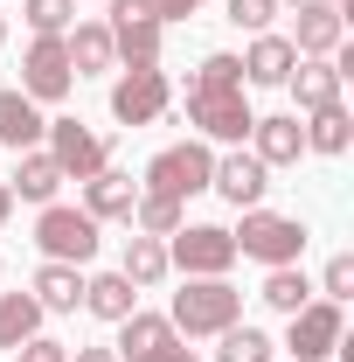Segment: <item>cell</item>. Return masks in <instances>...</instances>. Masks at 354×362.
<instances>
[{
	"label": "cell",
	"mask_w": 354,
	"mask_h": 362,
	"mask_svg": "<svg viewBox=\"0 0 354 362\" xmlns=\"http://www.w3.org/2000/svg\"><path fill=\"white\" fill-rule=\"evenodd\" d=\"M188 126L202 139H222V146H243V139H250L257 112H250V98H243V63H236L229 49H209L202 70L188 77Z\"/></svg>",
	"instance_id": "1"
},
{
	"label": "cell",
	"mask_w": 354,
	"mask_h": 362,
	"mask_svg": "<svg viewBox=\"0 0 354 362\" xmlns=\"http://www.w3.org/2000/svg\"><path fill=\"white\" fill-rule=\"evenodd\" d=\"M236 237V258H257V265H299L306 258V237L312 230L299 223V216H278V209H243V223L229 230Z\"/></svg>",
	"instance_id": "2"
},
{
	"label": "cell",
	"mask_w": 354,
	"mask_h": 362,
	"mask_svg": "<svg viewBox=\"0 0 354 362\" xmlns=\"http://www.w3.org/2000/svg\"><path fill=\"white\" fill-rule=\"evenodd\" d=\"M167 320H174V334H222L229 320H243V293L229 279H188L167 307Z\"/></svg>",
	"instance_id": "3"
},
{
	"label": "cell",
	"mask_w": 354,
	"mask_h": 362,
	"mask_svg": "<svg viewBox=\"0 0 354 362\" xmlns=\"http://www.w3.org/2000/svg\"><path fill=\"white\" fill-rule=\"evenodd\" d=\"M209 175H216V153H209V139H181V146H160L153 160H146V195H174V202H188V195H202L209 188Z\"/></svg>",
	"instance_id": "4"
},
{
	"label": "cell",
	"mask_w": 354,
	"mask_h": 362,
	"mask_svg": "<svg viewBox=\"0 0 354 362\" xmlns=\"http://www.w3.org/2000/svg\"><path fill=\"white\" fill-rule=\"evenodd\" d=\"M229 265H236V237L222 223H181L167 237V272L181 279H229Z\"/></svg>",
	"instance_id": "5"
},
{
	"label": "cell",
	"mask_w": 354,
	"mask_h": 362,
	"mask_svg": "<svg viewBox=\"0 0 354 362\" xmlns=\"http://www.w3.org/2000/svg\"><path fill=\"white\" fill-rule=\"evenodd\" d=\"M35 244H42V258H56V265H90L97 258V216L90 209H70V202H42Z\"/></svg>",
	"instance_id": "6"
},
{
	"label": "cell",
	"mask_w": 354,
	"mask_h": 362,
	"mask_svg": "<svg viewBox=\"0 0 354 362\" xmlns=\"http://www.w3.org/2000/svg\"><path fill=\"white\" fill-rule=\"evenodd\" d=\"M111 56L126 63V70H146V63H160V35H167V21L153 14V0H111Z\"/></svg>",
	"instance_id": "7"
},
{
	"label": "cell",
	"mask_w": 354,
	"mask_h": 362,
	"mask_svg": "<svg viewBox=\"0 0 354 362\" xmlns=\"http://www.w3.org/2000/svg\"><path fill=\"white\" fill-rule=\"evenodd\" d=\"M49 160H56V168H63V181H90L97 175V168H111V139L104 133H90L84 119H49Z\"/></svg>",
	"instance_id": "8"
},
{
	"label": "cell",
	"mask_w": 354,
	"mask_h": 362,
	"mask_svg": "<svg viewBox=\"0 0 354 362\" xmlns=\"http://www.w3.org/2000/svg\"><path fill=\"white\" fill-rule=\"evenodd\" d=\"M35 105H63L70 90H77V70H70V49H63V35H35L28 42V56H21V84Z\"/></svg>",
	"instance_id": "9"
},
{
	"label": "cell",
	"mask_w": 354,
	"mask_h": 362,
	"mask_svg": "<svg viewBox=\"0 0 354 362\" xmlns=\"http://www.w3.org/2000/svg\"><path fill=\"white\" fill-rule=\"evenodd\" d=\"M292 327H285V356L292 362H326L334 349H341V307L334 300H306L299 314H285Z\"/></svg>",
	"instance_id": "10"
},
{
	"label": "cell",
	"mask_w": 354,
	"mask_h": 362,
	"mask_svg": "<svg viewBox=\"0 0 354 362\" xmlns=\"http://www.w3.org/2000/svg\"><path fill=\"white\" fill-rule=\"evenodd\" d=\"M167 98H174V90H167V70H160V63L126 70V77L111 84V119H118V126H153V119L167 112Z\"/></svg>",
	"instance_id": "11"
},
{
	"label": "cell",
	"mask_w": 354,
	"mask_h": 362,
	"mask_svg": "<svg viewBox=\"0 0 354 362\" xmlns=\"http://www.w3.org/2000/svg\"><path fill=\"white\" fill-rule=\"evenodd\" d=\"M118 362H174L181 356V334L167 314H126L118 320Z\"/></svg>",
	"instance_id": "12"
},
{
	"label": "cell",
	"mask_w": 354,
	"mask_h": 362,
	"mask_svg": "<svg viewBox=\"0 0 354 362\" xmlns=\"http://www.w3.org/2000/svg\"><path fill=\"white\" fill-rule=\"evenodd\" d=\"M209 188H216L229 209H257V202H264V188H271V168L257 160V153L229 146V153L216 160V175H209Z\"/></svg>",
	"instance_id": "13"
},
{
	"label": "cell",
	"mask_w": 354,
	"mask_h": 362,
	"mask_svg": "<svg viewBox=\"0 0 354 362\" xmlns=\"http://www.w3.org/2000/svg\"><path fill=\"white\" fill-rule=\"evenodd\" d=\"M348 42V0H299V35L292 49L299 56H334Z\"/></svg>",
	"instance_id": "14"
},
{
	"label": "cell",
	"mask_w": 354,
	"mask_h": 362,
	"mask_svg": "<svg viewBox=\"0 0 354 362\" xmlns=\"http://www.w3.org/2000/svg\"><path fill=\"white\" fill-rule=\"evenodd\" d=\"M250 153L264 160V168H292L299 153H306V126H299V112H271L250 126Z\"/></svg>",
	"instance_id": "15"
},
{
	"label": "cell",
	"mask_w": 354,
	"mask_h": 362,
	"mask_svg": "<svg viewBox=\"0 0 354 362\" xmlns=\"http://www.w3.org/2000/svg\"><path fill=\"white\" fill-rule=\"evenodd\" d=\"M243 63V84H264V90H278L285 77H292V63H299V49H292V35H250V49L236 56Z\"/></svg>",
	"instance_id": "16"
},
{
	"label": "cell",
	"mask_w": 354,
	"mask_h": 362,
	"mask_svg": "<svg viewBox=\"0 0 354 362\" xmlns=\"http://www.w3.org/2000/svg\"><path fill=\"white\" fill-rule=\"evenodd\" d=\"M133 202H139V181L118 175V168H97V175L84 181V209L97 223H133Z\"/></svg>",
	"instance_id": "17"
},
{
	"label": "cell",
	"mask_w": 354,
	"mask_h": 362,
	"mask_svg": "<svg viewBox=\"0 0 354 362\" xmlns=\"http://www.w3.org/2000/svg\"><path fill=\"white\" fill-rule=\"evenodd\" d=\"M42 133H49L42 105H35L28 90H0V146L28 153V146H42Z\"/></svg>",
	"instance_id": "18"
},
{
	"label": "cell",
	"mask_w": 354,
	"mask_h": 362,
	"mask_svg": "<svg viewBox=\"0 0 354 362\" xmlns=\"http://www.w3.org/2000/svg\"><path fill=\"white\" fill-rule=\"evenodd\" d=\"M285 84H292V98H299V112H319V105H341V70H334V56H299Z\"/></svg>",
	"instance_id": "19"
},
{
	"label": "cell",
	"mask_w": 354,
	"mask_h": 362,
	"mask_svg": "<svg viewBox=\"0 0 354 362\" xmlns=\"http://www.w3.org/2000/svg\"><path fill=\"white\" fill-rule=\"evenodd\" d=\"M56 188H63V168L49 160L42 146L14 153V181H7V195H14V202H56Z\"/></svg>",
	"instance_id": "20"
},
{
	"label": "cell",
	"mask_w": 354,
	"mask_h": 362,
	"mask_svg": "<svg viewBox=\"0 0 354 362\" xmlns=\"http://www.w3.org/2000/svg\"><path fill=\"white\" fill-rule=\"evenodd\" d=\"M84 307H90L97 320H111V327H118L126 314H139V286L126 279V272H97V279H84Z\"/></svg>",
	"instance_id": "21"
},
{
	"label": "cell",
	"mask_w": 354,
	"mask_h": 362,
	"mask_svg": "<svg viewBox=\"0 0 354 362\" xmlns=\"http://www.w3.org/2000/svg\"><path fill=\"white\" fill-rule=\"evenodd\" d=\"M35 300H42V314H77V307H84V265H56V258H42V272H35Z\"/></svg>",
	"instance_id": "22"
},
{
	"label": "cell",
	"mask_w": 354,
	"mask_h": 362,
	"mask_svg": "<svg viewBox=\"0 0 354 362\" xmlns=\"http://www.w3.org/2000/svg\"><path fill=\"white\" fill-rule=\"evenodd\" d=\"M63 49H70V70L77 77H104L118 56H111V28L104 21H77L70 35H63Z\"/></svg>",
	"instance_id": "23"
},
{
	"label": "cell",
	"mask_w": 354,
	"mask_h": 362,
	"mask_svg": "<svg viewBox=\"0 0 354 362\" xmlns=\"http://www.w3.org/2000/svg\"><path fill=\"white\" fill-rule=\"evenodd\" d=\"M348 139H354L348 105H319V112H306V146H312V153L341 160V153H348Z\"/></svg>",
	"instance_id": "24"
},
{
	"label": "cell",
	"mask_w": 354,
	"mask_h": 362,
	"mask_svg": "<svg viewBox=\"0 0 354 362\" xmlns=\"http://www.w3.org/2000/svg\"><path fill=\"white\" fill-rule=\"evenodd\" d=\"M42 334V300L35 293H0V349H21Z\"/></svg>",
	"instance_id": "25"
},
{
	"label": "cell",
	"mask_w": 354,
	"mask_h": 362,
	"mask_svg": "<svg viewBox=\"0 0 354 362\" xmlns=\"http://www.w3.org/2000/svg\"><path fill=\"white\" fill-rule=\"evenodd\" d=\"M118 272L133 279V286H160L167 279V237H126V258H118Z\"/></svg>",
	"instance_id": "26"
},
{
	"label": "cell",
	"mask_w": 354,
	"mask_h": 362,
	"mask_svg": "<svg viewBox=\"0 0 354 362\" xmlns=\"http://www.w3.org/2000/svg\"><path fill=\"white\" fill-rule=\"evenodd\" d=\"M216 341H222L216 362H278V341H271L264 327H250V320H229Z\"/></svg>",
	"instance_id": "27"
},
{
	"label": "cell",
	"mask_w": 354,
	"mask_h": 362,
	"mask_svg": "<svg viewBox=\"0 0 354 362\" xmlns=\"http://www.w3.org/2000/svg\"><path fill=\"white\" fill-rule=\"evenodd\" d=\"M257 300H264L271 314H299V307L312 300V286H306V272H299V265H271V272H264V293H257Z\"/></svg>",
	"instance_id": "28"
},
{
	"label": "cell",
	"mask_w": 354,
	"mask_h": 362,
	"mask_svg": "<svg viewBox=\"0 0 354 362\" xmlns=\"http://www.w3.org/2000/svg\"><path fill=\"white\" fill-rule=\"evenodd\" d=\"M181 223H188V209H181L174 195H146V188H139V202H133V230L139 237H174Z\"/></svg>",
	"instance_id": "29"
},
{
	"label": "cell",
	"mask_w": 354,
	"mask_h": 362,
	"mask_svg": "<svg viewBox=\"0 0 354 362\" xmlns=\"http://www.w3.org/2000/svg\"><path fill=\"white\" fill-rule=\"evenodd\" d=\"M21 14H28V28H35V35H70L77 0H21Z\"/></svg>",
	"instance_id": "30"
},
{
	"label": "cell",
	"mask_w": 354,
	"mask_h": 362,
	"mask_svg": "<svg viewBox=\"0 0 354 362\" xmlns=\"http://www.w3.org/2000/svg\"><path fill=\"white\" fill-rule=\"evenodd\" d=\"M229 21L250 28V35H264L271 21H278V0H229Z\"/></svg>",
	"instance_id": "31"
},
{
	"label": "cell",
	"mask_w": 354,
	"mask_h": 362,
	"mask_svg": "<svg viewBox=\"0 0 354 362\" xmlns=\"http://www.w3.org/2000/svg\"><path fill=\"white\" fill-rule=\"evenodd\" d=\"M319 300H334V307H341V300H354V258H348V251L326 265V279H319Z\"/></svg>",
	"instance_id": "32"
},
{
	"label": "cell",
	"mask_w": 354,
	"mask_h": 362,
	"mask_svg": "<svg viewBox=\"0 0 354 362\" xmlns=\"http://www.w3.org/2000/svg\"><path fill=\"white\" fill-rule=\"evenodd\" d=\"M14 362H70V349L49 341V334H35V341H21V356H14Z\"/></svg>",
	"instance_id": "33"
},
{
	"label": "cell",
	"mask_w": 354,
	"mask_h": 362,
	"mask_svg": "<svg viewBox=\"0 0 354 362\" xmlns=\"http://www.w3.org/2000/svg\"><path fill=\"white\" fill-rule=\"evenodd\" d=\"M153 14L160 21H188V14H202V0H153Z\"/></svg>",
	"instance_id": "34"
},
{
	"label": "cell",
	"mask_w": 354,
	"mask_h": 362,
	"mask_svg": "<svg viewBox=\"0 0 354 362\" xmlns=\"http://www.w3.org/2000/svg\"><path fill=\"white\" fill-rule=\"evenodd\" d=\"M70 362H118V356H111V349H77Z\"/></svg>",
	"instance_id": "35"
},
{
	"label": "cell",
	"mask_w": 354,
	"mask_h": 362,
	"mask_svg": "<svg viewBox=\"0 0 354 362\" xmlns=\"http://www.w3.org/2000/svg\"><path fill=\"white\" fill-rule=\"evenodd\" d=\"M7 216H14V195H7V181H0V230H7Z\"/></svg>",
	"instance_id": "36"
},
{
	"label": "cell",
	"mask_w": 354,
	"mask_h": 362,
	"mask_svg": "<svg viewBox=\"0 0 354 362\" xmlns=\"http://www.w3.org/2000/svg\"><path fill=\"white\" fill-rule=\"evenodd\" d=\"M174 362H202V356H188V349H181V356H174Z\"/></svg>",
	"instance_id": "37"
},
{
	"label": "cell",
	"mask_w": 354,
	"mask_h": 362,
	"mask_svg": "<svg viewBox=\"0 0 354 362\" xmlns=\"http://www.w3.org/2000/svg\"><path fill=\"white\" fill-rule=\"evenodd\" d=\"M0 42H7V14H0Z\"/></svg>",
	"instance_id": "38"
}]
</instances>
